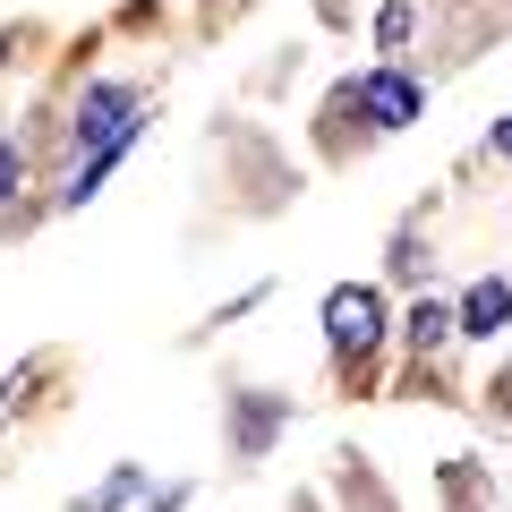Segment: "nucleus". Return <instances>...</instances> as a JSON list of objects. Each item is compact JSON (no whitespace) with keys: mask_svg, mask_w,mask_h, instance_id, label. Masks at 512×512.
Masks as SVG:
<instances>
[{"mask_svg":"<svg viewBox=\"0 0 512 512\" xmlns=\"http://www.w3.org/2000/svg\"><path fill=\"white\" fill-rule=\"evenodd\" d=\"M512 325V282H470L461 291V308H453V333H470V342H495V333Z\"/></svg>","mask_w":512,"mask_h":512,"instance_id":"obj_4","label":"nucleus"},{"mask_svg":"<svg viewBox=\"0 0 512 512\" xmlns=\"http://www.w3.org/2000/svg\"><path fill=\"white\" fill-rule=\"evenodd\" d=\"M350 103H359V111H367L376 128H410V120L427 111V94L410 86L402 69H376V77H359V86H350Z\"/></svg>","mask_w":512,"mask_h":512,"instance_id":"obj_3","label":"nucleus"},{"mask_svg":"<svg viewBox=\"0 0 512 512\" xmlns=\"http://www.w3.org/2000/svg\"><path fill=\"white\" fill-rule=\"evenodd\" d=\"M495 154H504V163H512V120H504V128H495Z\"/></svg>","mask_w":512,"mask_h":512,"instance_id":"obj_11","label":"nucleus"},{"mask_svg":"<svg viewBox=\"0 0 512 512\" xmlns=\"http://www.w3.org/2000/svg\"><path fill=\"white\" fill-rule=\"evenodd\" d=\"M26 384H35V367H18V376L0 384V419H9V410H18V402H26Z\"/></svg>","mask_w":512,"mask_h":512,"instance_id":"obj_10","label":"nucleus"},{"mask_svg":"<svg viewBox=\"0 0 512 512\" xmlns=\"http://www.w3.org/2000/svg\"><path fill=\"white\" fill-rule=\"evenodd\" d=\"M137 487H146V478H137V470H111V478H103V487H94V495H86V504H77V512H111V504H128V495H137Z\"/></svg>","mask_w":512,"mask_h":512,"instance_id":"obj_8","label":"nucleus"},{"mask_svg":"<svg viewBox=\"0 0 512 512\" xmlns=\"http://www.w3.org/2000/svg\"><path fill=\"white\" fill-rule=\"evenodd\" d=\"M137 86L128 77H103V86H86V103H77V154H103L120 146V137H137Z\"/></svg>","mask_w":512,"mask_h":512,"instance_id":"obj_2","label":"nucleus"},{"mask_svg":"<svg viewBox=\"0 0 512 512\" xmlns=\"http://www.w3.org/2000/svg\"><path fill=\"white\" fill-rule=\"evenodd\" d=\"M410 342H419V359L444 350L453 342V308H444V299H419V308H410Z\"/></svg>","mask_w":512,"mask_h":512,"instance_id":"obj_6","label":"nucleus"},{"mask_svg":"<svg viewBox=\"0 0 512 512\" xmlns=\"http://www.w3.org/2000/svg\"><path fill=\"white\" fill-rule=\"evenodd\" d=\"M410 18H419V0H393V9L376 18V52H402V43H410Z\"/></svg>","mask_w":512,"mask_h":512,"instance_id":"obj_7","label":"nucleus"},{"mask_svg":"<svg viewBox=\"0 0 512 512\" xmlns=\"http://www.w3.org/2000/svg\"><path fill=\"white\" fill-rule=\"evenodd\" d=\"M282 419H291V402H248V410H239V453H265Z\"/></svg>","mask_w":512,"mask_h":512,"instance_id":"obj_5","label":"nucleus"},{"mask_svg":"<svg viewBox=\"0 0 512 512\" xmlns=\"http://www.w3.org/2000/svg\"><path fill=\"white\" fill-rule=\"evenodd\" d=\"M325 342H333V359H367L384 342V291L376 282H342L325 299Z\"/></svg>","mask_w":512,"mask_h":512,"instance_id":"obj_1","label":"nucleus"},{"mask_svg":"<svg viewBox=\"0 0 512 512\" xmlns=\"http://www.w3.org/2000/svg\"><path fill=\"white\" fill-rule=\"evenodd\" d=\"M18 180H26V146H18V137H0V205H9Z\"/></svg>","mask_w":512,"mask_h":512,"instance_id":"obj_9","label":"nucleus"},{"mask_svg":"<svg viewBox=\"0 0 512 512\" xmlns=\"http://www.w3.org/2000/svg\"><path fill=\"white\" fill-rule=\"evenodd\" d=\"M146 512H180V487H171V495H163V504H146Z\"/></svg>","mask_w":512,"mask_h":512,"instance_id":"obj_12","label":"nucleus"}]
</instances>
